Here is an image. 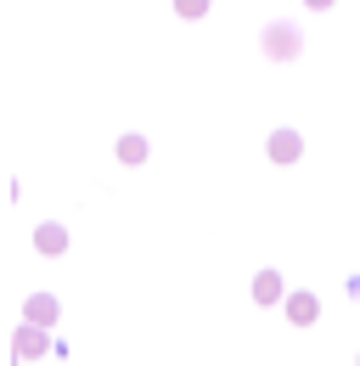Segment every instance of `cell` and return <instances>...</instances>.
<instances>
[{"label":"cell","instance_id":"cell-1","mask_svg":"<svg viewBox=\"0 0 360 366\" xmlns=\"http://www.w3.org/2000/svg\"><path fill=\"white\" fill-rule=\"evenodd\" d=\"M299 46H304V40H299L293 23H270V29H265V56H276V62H287Z\"/></svg>","mask_w":360,"mask_h":366},{"label":"cell","instance_id":"cell-2","mask_svg":"<svg viewBox=\"0 0 360 366\" xmlns=\"http://www.w3.org/2000/svg\"><path fill=\"white\" fill-rule=\"evenodd\" d=\"M11 350H17V361H34V355H45V350H51V338H45V327L23 321V327L11 332Z\"/></svg>","mask_w":360,"mask_h":366},{"label":"cell","instance_id":"cell-3","mask_svg":"<svg viewBox=\"0 0 360 366\" xmlns=\"http://www.w3.org/2000/svg\"><path fill=\"white\" fill-rule=\"evenodd\" d=\"M56 316H62L56 293H29V299H23V321H34V327H51Z\"/></svg>","mask_w":360,"mask_h":366},{"label":"cell","instance_id":"cell-4","mask_svg":"<svg viewBox=\"0 0 360 366\" xmlns=\"http://www.w3.org/2000/svg\"><path fill=\"white\" fill-rule=\"evenodd\" d=\"M34 248H40V254H62V248H68V226H56V220H45V226L34 231Z\"/></svg>","mask_w":360,"mask_h":366},{"label":"cell","instance_id":"cell-5","mask_svg":"<svg viewBox=\"0 0 360 366\" xmlns=\"http://www.w3.org/2000/svg\"><path fill=\"white\" fill-rule=\"evenodd\" d=\"M270 158H276V164H293V158H299V136H293V130H276V136H270Z\"/></svg>","mask_w":360,"mask_h":366},{"label":"cell","instance_id":"cell-6","mask_svg":"<svg viewBox=\"0 0 360 366\" xmlns=\"http://www.w3.org/2000/svg\"><path fill=\"white\" fill-rule=\"evenodd\" d=\"M119 164H146V136H119Z\"/></svg>","mask_w":360,"mask_h":366},{"label":"cell","instance_id":"cell-7","mask_svg":"<svg viewBox=\"0 0 360 366\" xmlns=\"http://www.w3.org/2000/svg\"><path fill=\"white\" fill-rule=\"evenodd\" d=\"M287 316L299 321V327H310V321H315V299H310V293H293V299H287Z\"/></svg>","mask_w":360,"mask_h":366},{"label":"cell","instance_id":"cell-8","mask_svg":"<svg viewBox=\"0 0 360 366\" xmlns=\"http://www.w3.org/2000/svg\"><path fill=\"white\" fill-rule=\"evenodd\" d=\"M281 293V282H276V271H265L259 282H254V299H276Z\"/></svg>","mask_w":360,"mask_h":366},{"label":"cell","instance_id":"cell-9","mask_svg":"<svg viewBox=\"0 0 360 366\" xmlns=\"http://www.w3.org/2000/svg\"><path fill=\"white\" fill-rule=\"evenodd\" d=\"M175 11H180V17H203V11H209V0H175Z\"/></svg>","mask_w":360,"mask_h":366},{"label":"cell","instance_id":"cell-10","mask_svg":"<svg viewBox=\"0 0 360 366\" xmlns=\"http://www.w3.org/2000/svg\"><path fill=\"white\" fill-rule=\"evenodd\" d=\"M310 6H315V11H321V6H332V0H310Z\"/></svg>","mask_w":360,"mask_h":366}]
</instances>
